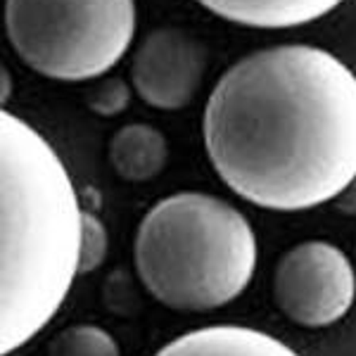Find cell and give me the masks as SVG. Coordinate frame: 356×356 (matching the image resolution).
Listing matches in <instances>:
<instances>
[{"mask_svg":"<svg viewBox=\"0 0 356 356\" xmlns=\"http://www.w3.org/2000/svg\"><path fill=\"white\" fill-rule=\"evenodd\" d=\"M216 174L247 202L302 211L356 176V76L314 45H275L233 65L204 107Z\"/></svg>","mask_w":356,"mask_h":356,"instance_id":"1","label":"cell"},{"mask_svg":"<svg viewBox=\"0 0 356 356\" xmlns=\"http://www.w3.org/2000/svg\"><path fill=\"white\" fill-rule=\"evenodd\" d=\"M0 352L8 356L67 300L81 266L83 211L50 143L10 112L0 114Z\"/></svg>","mask_w":356,"mask_h":356,"instance_id":"2","label":"cell"},{"mask_svg":"<svg viewBox=\"0 0 356 356\" xmlns=\"http://www.w3.org/2000/svg\"><path fill=\"white\" fill-rule=\"evenodd\" d=\"M257 254L250 221L207 193L159 200L136 233L143 285L176 312H211L238 300L252 280Z\"/></svg>","mask_w":356,"mask_h":356,"instance_id":"3","label":"cell"},{"mask_svg":"<svg viewBox=\"0 0 356 356\" xmlns=\"http://www.w3.org/2000/svg\"><path fill=\"white\" fill-rule=\"evenodd\" d=\"M19 60L60 81H88L117 65L136 31V0H5Z\"/></svg>","mask_w":356,"mask_h":356,"instance_id":"4","label":"cell"},{"mask_svg":"<svg viewBox=\"0 0 356 356\" xmlns=\"http://www.w3.org/2000/svg\"><path fill=\"white\" fill-rule=\"evenodd\" d=\"M356 273L347 254L325 240L300 243L280 257L273 273L278 309L304 328H323L352 309Z\"/></svg>","mask_w":356,"mask_h":356,"instance_id":"5","label":"cell"},{"mask_svg":"<svg viewBox=\"0 0 356 356\" xmlns=\"http://www.w3.org/2000/svg\"><path fill=\"white\" fill-rule=\"evenodd\" d=\"M204 45L181 29H154L138 45L131 79L138 95L157 110H183L202 83Z\"/></svg>","mask_w":356,"mask_h":356,"instance_id":"6","label":"cell"},{"mask_svg":"<svg viewBox=\"0 0 356 356\" xmlns=\"http://www.w3.org/2000/svg\"><path fill=\"white\" fill-rule=\"evenodd\" d=\"M154 356H300L273 335L245 325H209L164 344Z\"/></svg>","mask_w":356,"mask_h":356,"instance_id":"7","label":"cell"},{"mask_svg":"<svg viewBox=\"0 0 356 356\" xmlns=\"http://www.w3.org/2000/svg\"><path fill=\"white\" fill-rule=\"evenodd\" d=\"M207 10L235 24L288 29L321 19L342 0H200Z\"/></svg>","mask_w":356,"mask_h":356,"instance_id":"8","label":"cell"},{"mask_svg":"<svg viewBox=\"0 0 356 356\" xmlns=\"http://www.w3.org/2000/svg\"><path fill=\"white\" fill-rule=\"evenodd\" d=\"M166 138L147 124H129L110 143V162L119 178L145 183L166 166Z\"/></svg>","mask_w":356,"mask_h":356,"instance_id":"9","label":"cell"},{"mask_svg":"<svg viewBox=\"0 0 356 356\" xmlns=\"http://www.w3.org/2000/svg\"><path fill=\"white\" fill-rule=\"evenodd\" d=\"M48 356H122L117 342L97 325H72L50 342Z\"/></svg>","mask_w":356,"mask_h":356,"instance_id":"10","label":"cell"},{"mask_svg":"<svg viewBox=\"0 0 356 356\" xmlns=\"http://www.w3.org/2000/svg\"><path fill=\"white\" fill-rule=\"evenodd\" d=\"M107 257V231L105 223L90 211H83V238H81V266L79 273H90Z\"/></svg>","mask_w":356,"mask_h":356,"instance_id":"11","label":"cell"},{"mask_svg":"<svg viewBox=\"0 0 356 356\" xmlns=\"http://www.w3.org/2000/svg\"><path fill=\"white\" fill-rule=\"evenodd\" d=\"M131 100L129 86L122 79H105L100 86L90 88L88 93V107L100 117H114L122 110H126Z\"/></svg>","mask_w":356,"mask_h":356,"instance_id":"12","label":"cell"},{"mask_svg":"<svg viewBox=\"0 0 356 356\" xmlns=\"http://www.w3.org/2000/svg\"><path fill=\"white\" fill-rule=\"evenodd\" d=\"M335 207L342 211V214L356 216V176L352 178V183H349V186L335 197Z\"/></svg>","mask_w":356,"mask_h":356,"instance_id":"13","label":"cell"}]
</instances>
